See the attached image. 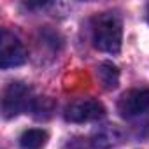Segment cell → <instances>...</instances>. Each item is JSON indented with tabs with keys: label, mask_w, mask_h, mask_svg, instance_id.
Segmentation results:
<instances>
[{
	"label": "cell",
	"mask_w": 149,
	"mask_h": 149,
	"mask_svg": "<svg viewBox=\"0 0 149 149\" xmlns=\"http://www.w3.org/2000/svg\"><path fill=\"white\" fill-rule=\"evenodd\" d=\"M97 76L105 90H116L119 84V68L111 61H104L98 65Z\"/></svg>",
	"instance_id": "obj_7"
},
{
	"label": "cell",
	"mask_w": 149,
	"mask_h": 149,
	"mask_svg": "<svg viewBox=\"0 0 149 149\" xmlns=\"http://www.w3.org/2000/svg\"><path fill=\"white\" fill-rule=\"evenodd\" d=\"M147 19H149V7H147Z\"/></svg>",
	"instance_id": "obj_10"
},
{
	"label": "cell",
	"mask_w": 149,
	"mask_h": 149,
	"mask_svg": "<svg viewBox=\"0 0 149 149\" xmlns=\"http://www.w3.org/2000/svg\"><path fill=\"white\" fill-rule=\"evenodd\" d=\"M32 98V91L25 83H11L6 90H4V97H2V114L6 119L16 118L25 111H32L33 105Z\"/></svg>",
	"instance_id": "obj_2"
},
{
	"label": "cell",
	"mask_w": 149,
	"mask_h": 149,
	"mask_svg": "<svg viewBox=\"0 0 149 149\" xmlns=\"http://www.w3.org/2000/svg\"><path fill=\"white\" fill-rule=\"evenodd\" d=\"M26 60H28V51L23 46V42L9 30H2V35H0V67L2 68L19 67Z\"/></svg>",
	"instance_id": "obj_3"
},
{
	"label": "cell",
	"mask_w": 149,
	"mask_h": 149,
	"mask_svg": "<svg viewBox=\"0 0 149 149\" xmlns=\"http://www.w3.org/2000/svg\"><path fill=\"white\" fill-rule=\"evenodd\" d=\"M123 42L121 19L111 13L98 14L93 19V46L104 53H119Z\"/></svg>",
	"instance_id": "obj_1"
},
{
	"label": "cell",
	"mask_w": 149,
	"mask_h": 149,
	"mask_svg": "<svg viewBox=\"0 0 149 149\" xmlns=\"http://www.w3.org/2000/svg\"><path fill=\"white\" fill-rule=\"evenodd\" d=\"M32 112H35L37 119H47L53 114V100L51 98H35L32 105Z\"/></svg>",
	"instance_id": "obj_9"
},
{
	"label": "cell",
	"mask_w": 149,
	"mask_h": 149,
	"mask_svg": "<svg viewBox=\"0 0 149 149\" xmlns=\"http://www.w3.org/2000/svg\"><path fill=\"white\" fill-rule=\"evenodd\" d=\"M147 128H149V125H147Z\"/></svg>",
	"instance_id": "obj_11"
},
{
	"label": "cell",
	"mask_w": 149,
	"mask_h": 149,
	"mask_svg": "<svg viewBox=\"0 0 149 149\" xmlns=\"http://www.w3.org/2000/svg\"><path fill=\"white\" fill-rule=\"evenodd\" d=\"M149 111V88L130 90L121 95L118 102V112L121 118H135Z\"/></svg>",
	"instance_id": "obj_5"
},
{
	"label": "cell",
	"mask_w": 149,
	"mask_h": 149,
	"mask_svg": "<svg viewBox=\"0 0 149 149\" xmlns=\"http://www.w3.org/2000/svg\"><path fill=\"white\" fill-rule=\"evenodd\" d=\"M47 142V132L40 128H30L25 130L19 137L21 149H42Z\"/></svg>",
	"instance_id": "obj_8"
},
{
	"label": "cell",
	"mask_w": 149,
	"mask_h": 149,
	"mask_svg": "<svg viewBox=\"0 0 149 149\" xmlns=\"http://www.w3.org/2000/svg\"><path fill=\"white\" fill-rule=\"evenodd\" d=\"M105 107L93 98H81L67 105L65 109V119L70 123H88V121H97L104 118Z\"/></svg>",
	"instance_id": "obj_4"
},
{
	"label": "cell",
	"mask_w": 149,
	"mask_h": 149,
	"mask_svg": "<svg viewBox=\"0 0 149 149\" xmlns=\"http://www.w3.org/2000/svg\"><path fill=\"white\" fill-rule=\"evenodd\" d=\"M123 142V132L116 125H104L91 135V146L95 149H112Z\"/></svg>",
	"instance_id": "obj_6"
}]
</instances>
